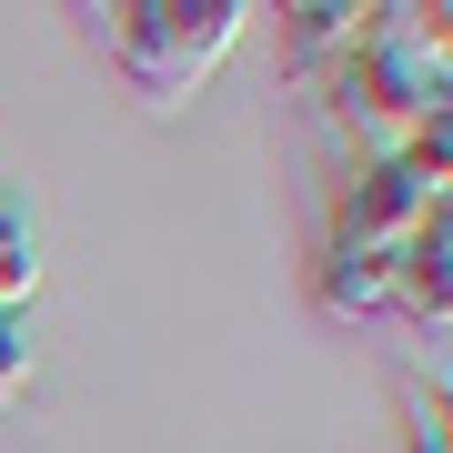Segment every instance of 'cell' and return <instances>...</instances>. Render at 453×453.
<instances>
[{"label": "cell", "mask_w": 453, "mask_h": 453, "mask_svg": "<svg viewBox=\"0 0 453 453\" xmlns=\"http://www.w3.org/2000/svg\"><path fill=\"white\" fill-rule=\"evenodd\" d=\"M91 20V50L131 81V101H151V111H181L211 71L232 61V41H242V0H121V11H81Z\"/></svg>", "instance_id": "1"}, {"label": "cell", "mask_w": 453, "mask_h": 453, "mask_svg": "<svg viewBox=\"0 0 453 453\" xmlns=\"http://www.w3.org/2000/svg\"><path fill=\"white\" fill-rule=\"evenodd\" d=\"M453 142L443 131H423L413 151H393V162H353L342 181L333 222H323V252H403L423 222H443L453 211Z\"/></svg>", "instance_id": "2"}, {"label": "cell", "mask_w": 453, "mask_h": 453, "mask_svg": "<svg viewBox=\"0 0 453 453\" xmlns=\"http://www.w3.org/2000/svg\"><path fill=\"white\" fill-rule=\"evenodd\" d=\"M393 323L443 363V323H453V211H443V222H423L413 242L393 252Z\"/></svg>", "instance_id": "3"}, {"label": "cell", "mask_w": 453, "mask_h": 453, "mask_svg": "<svg viewBox=\"0 0 453 453\" xmlns=\"http://www.w3.org/2000/svg\"><path fill=\"white\" fill-rule=\"evenodd\" d=\"M312 303L333 323H383L393 312V252H323L312 262Z\"/></svg>", "instance_id": "4"}, {"label": "cell", "mask_w": 453, "mask_h": 453, "mask_svg": "<svg viewBox=\"0 0 453 453\" xmlns=\"http://www.w3.org/2000/svg\"><path fill=\"white\" fill-rule=\"evenodd\" d=\"M363 41V11H333V0H312V11H282V50H292V81H323L342 50Z\"/></svg>", "instance_id": "5"}, {"label": "cell", "mask_w": 453, "mask_h": 453, "mask_svg": "<svg viewBox=\"0 0 453 453\" xmlns=\"http://www.w3.org/2000/svg\"><path fill=\"white\" fill-rule=\"evenodd\" d=\"M41 303V242L20 211H0V312H31Z\"/></svg>", "instance_id": "6"}, {"label": "cell", "mask_w": 453, "mask_h": 453, "mask_svg": "<svg viewBox=\"0 0 453 453\" xmlns=\"http://www.w3.org/2000/svg\"><path fill=\"white\" fill-rule=\"evenodd\" d=\"M0 413H11V393H0Z\"/></svg>", "instance_id": "7"}]
</instances>
